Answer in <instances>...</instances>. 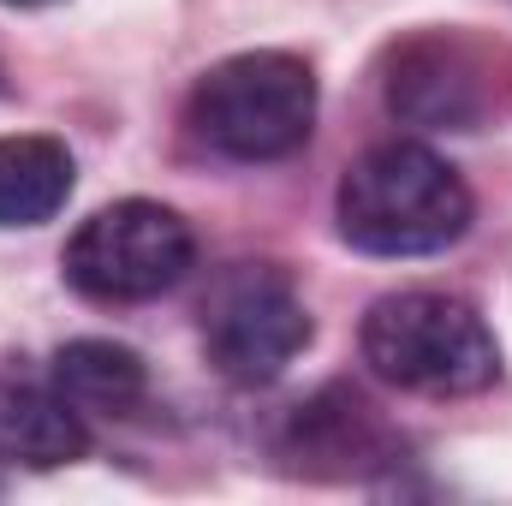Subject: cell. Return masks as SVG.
<instances>
[{"label": "cell", "mask_w": 512, "mask_h": 506, "mask_svg": "<svg viewBox=\"0 0 512 506\" xmlns=\"http://www.w3.org/2000/svg\"><path fill=\"white\" fill-rule=\"evenodd\" d=\"M512 54L471 30H417L387 54V108L423 131H477L507 102Z\"/></svg>", "instance_id": "5b68a950"}, {"label": "cell", "mask_w": 512, "mask_h": 506, "mask_svg": "<svg viewBox=\"0 0 512 506\" xmlns=\"http://www.w3.org/2000/svg\"><path fill=\"white\" fill-rule=\"evenodd\" d=\"M90 453L84 411L60 399V387H30V381H0V465L24 471H54Z\"/></svg>", "instance_id": "52a82bcc"}, {"label": "cell", "mask_w": 512, "mask_h": 506, "mask_svg": "<svg viewBox=\"0 0 512 506\" xmlns=\"http://www.w3.org/2000/svg\"><path fill=\"white\" fill-rule=\"evenodd\" d=\"M72 149L60 137H0V227H42L72 197Z\"/></svg>", "instance_id": "ba28073f"}, {"label": "cell", "mask_w": 512, "mask_h": 506, "mask_svg": "<svg viewBox=\"0 0 512 506\" xmlns=\"http://www.w3.org/2000/svg\"><path fill=\"white\" fill-rule=\"evenodd\" d=\"M203 346L227 381L262 387L310 346V310L280 268L239 262L203 304Z\"/></svg>", "instance_id": "8992f818"}, {"label": "cell", "mask_w": 512, "mask_h": 506, "mask_svg": "<svg viewBox=\"0 0 512 506\" xmlns=\"http://www.w3.org/2000/svg\"><path fill=\"white\" fill-rule=\"evenodd\" d=\"M54 387L84 417H131L149 393L143 358L114 340H72L54 352Z\"/></svg>", "instance_id": "9c48e42d"}, {"label": "cell", "mask_w": 512, "mask_h": 506, "mask_svg": "<svg viewBox=\"0 0 512 506\" xmlns=\"http://www.w3.org/2000/svg\"><path fill=\"white\" fill-rule=\"evenodd\" d=\"M191 256H197V239L179 209L126 197V203L96 209L72 233L66 280H72V292H84L96 304H143V298L173 292L185 280Z\"/></svg>", "instance_id": "277c9868"}, {"label": "cell", "mask_w": 512, "mask_h": 506, "mask_svg": "<svg viewBox=\"0 0 512 506\" xmlns=\"http://www.w3.org/2000/svg\"><path fill=\"white\" fill-rule=\"evenodd\" d=\"M292 453L304 459H376L382 453V423L358 393H322L316 405H298V441Z\"/></svg>", "instance_id": "30bf717a"}, {"label": "cell", "mask_w": 512, "mask_h": 506, "mask_svg": "<svg viewBox=\"0 0 512 506\" xmlns=\"http://www.w3.org/2000/svg\"><path fill=\"white\" fill-rule=\"evenodd\" d=\"M6 6H54V0H6Z\"/></svg>", "instance_id": "8fae6325"}, {"label": "cell", "mask_w": 512, "mask_h": 506, "mask_svg": "<svg viewBox=\"0 0 512 506\" xmlns=\"http://www.w3.org/2000/svg\"><path fill=\"white\" fill-rule=\"evenodd\" d=\"M364 364L399 393L465 399L501 376V346L453 292H387L364 316Z\"/></svg>", "instance_id": "7a4b0ae2"}, {"label": "cell", "mask_w": 512, "mask_h": 506, "mask_svg": "<svg viewBox=\"0 0 512 506\" xmlns=\"http://www.w3.org/2000/svg\"><path fill=\"white\" fill-rule=\"evenodd\" d=\"M185 114L227 161H280L316 131V72L286 48H251L209 66Z\"/></svg>", "instance_id": "3957f363"}, {"label": "cell", "mask_w": 512, "mask_h": 506, "mask_svg": "<svg viewBox=\"0 0 512 506\" xmlns=\"http://www.w3.org/2000/svg\"><path fill=\"white\" fill-rule=\"evenodd\" d=\"M471 215V185L423 143H376L346 167L334 197L340 239L370 256H435L465 239Z\"/></svg>", "instance_id": "6da1fadb"}]
</instances>
